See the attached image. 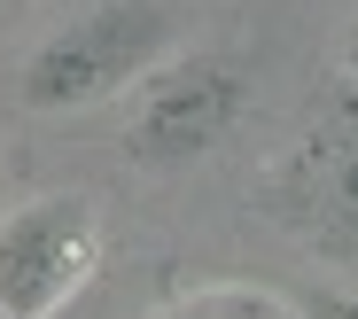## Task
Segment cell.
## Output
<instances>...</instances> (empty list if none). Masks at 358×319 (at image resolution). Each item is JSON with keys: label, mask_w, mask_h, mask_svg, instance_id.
Returning <instances> with one entry per match:
<instances>
[{"label": "cell", "mask_w": 358, "mask_h": 319, "mask_svg": "<svg viewBox=\"0 0 358 319\" xmlns=\"http://www.w3.org/2000/svg\"><path fill=\"white\" fill-rule=\"evenodd\" d=\"M156 55H171V0H94L86 16H71L24 55L16 94L39 117H71L125 94Z\"/></svg>", "instance_id": "6da1fadb"}, {"label": "cell", "mask_w": 358, "mask_h": 319, "mask_svg": "<svg viewBox=\"0 0 358 319\" xmlns=\"http://www.w3.org/2000/svg\"><path fill=\"white\" fill-rule=\"evenodd\" d=\"M125 94H133L125 156L148 164V171H179V164L210 156L234 133V117H242V101H250V62L226 55V47L156 55Z\"/></svg>", "instance_id": "7a4b0ae2"}, {"label": "cell", "mask_w": 358, "mask_h": 319, "mask_svg": "<svg viewBox=\"0 0 358 319\" xmlns=\"http://www.w3.org/2000/svg\"><path fill=\"white\" fill-rule=\"evenodd\" d=\"M101 273V226L86 195H31L0 211V319H55Z\"/></svg>", "instance_id": "3957f363"}, {"label": "cell", "mask_w": 358, "mask_h": 319, "mask_svg": "<svg viewBox=\"0 0 358 319\" xmlns=\"http://www.w3.org/2000/svg\"><path fill=\"white\" fill-rule=\"evenodd\" d=\"M288 187L312 218H335V226H358V86L335 94V109L304 133L288 164Z\"/></svg>", "instance_id": "277c9868"}, {"label": "cell", "mask_w": 358, "mask_h": 319, "mask_svg": "<svg viewBox=\"0 0 358 319\" xmlns=\"http://www.w3.org/2000/svg\"><path fill=\"white\" fill-rule=\"evenodd\" d=\"M148 319H304V311L265 296V288H250V281H218V288H187V296L156 304Z\"/></svg>", "instance_id": "5b68a950"}, {"label": "cell", "mask_w": 358, "mask_h": 319, "mask_svg": "<svg viewBox=\"0 0 358 319\" xmlns=\"http://www.w3.org/2000/svg\"><path fill=\"white\" fill-rule=\"evenodd\" d=\"M343 62H350V86H358V24H350V47H343Z\"/></svg>", "instance_id": "8992f818"}]
</instances>
